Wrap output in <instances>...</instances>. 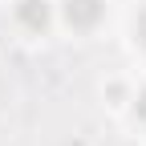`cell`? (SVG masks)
I'll list each match as a JSON object with an SVG mask.
<instances>
[{
  "label": "cell",
  "instance_id": "cell-1",
  "mask_svg": "<svg viewBox=\"0 0 146 146\" xmlns=\"http://www.w3.org/2000/svg\"><path fill=\"white\" fill-rule=\"evenodd\" d=\"M106 12V0H65V16L73 29H94Z\"/></svg>",
  "mask_w": 146,
  "mask_h": 146
},
{
  "label": "cell",
  "instance_id": "cell-2",
  "mask_svg": "<svg viewBox=\"0 0 146 146\" xmlns=\"http://www.w3.org/2000/svg\"><path fill=\"white\" fill-rule=\"evenodd\" d=\"M21 21H25V29H33V33H41L45 25H49V4L45 0H21Z\"/></svg>",
  "mask_w": 146,
  "mask_h": 146
},
{
  "label": "cell",
  "instance_id": "cell-3",
  "mask_svg": "<svg viewBox=\"0 0 146 146\" xmlns=\"http://www.w3.org/2000/svg\"><path fill=\"white\" fill-rule=\"evenodd\" d=\"M134 110H138V118L146 122V89H142V98H138V106H134Z\"/></svg>",
  "mask_w": 146,
  "mask_h": 146
},
{
  "label": "cell",
  "instance_id": "cell-4",
  "mask_svg": "<svg viewBox=\"0 0 146 146\" xmlns=\"http://www.w3.org/2000/svg\"><path fill=\"white\" fill-rule=\"evenodd\" d=\"M138 36H142V45H146V12H142V21H138Z\"/></svg>",
  "mask_w": 146,
  "mask_h": 146
}]
</instances>
